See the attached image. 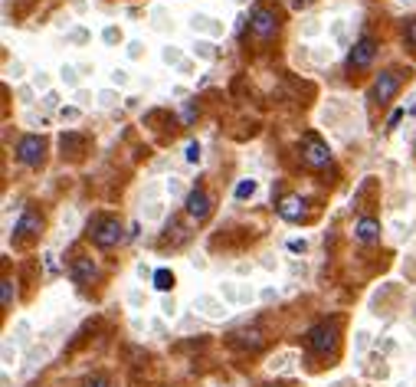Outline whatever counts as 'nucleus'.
<instances>
[{
    "instance_id": "obj_1",
    "label": "nucleus",
    "mask_w": 416,
    "mask_h": 387,
    "mask_svg": "<svg viewBox=\"0 0 416 387\" xmlns=\"http://www.w3.org/2000/svg\"><path fill=\"white\" fill-rule=\"evenodd\" d=\"M92 236H95V243L99 246H115L118 240H122V223H118V220H105Z\"/></svg>"
},
{
    "instance_id": "obj_2",
    "label": "nucleus",
    "mask_w": 416,
    "mask_h": 387,
    "mask_svg": "<svg viewBox=\"0 0 416 387\" xmlns=\"http://www.w3.org/2000/svg\"><path fill=\"white\" fill-rule=\"evenodd\" d=\"M187 214L190 217H197V220H203L210 214V197L203 194V190H190L187 194Z\"/></svg>"
},
{
    "instance_id": "obj_3",
    "label": "nucleus",
    "mask_w": 416,
    "mask_h": 387,
    "mask_svg": "<svg viewBox=\"0 0 416 387\" xmlns=\"http://www.w3.org/2000/svg\"><path fill=\"white\" fill-rule=\"evenodd\" d=\"M332 161V152L324 148L322 142H315V138H308V152H305V164H312V168H324Z\"/></svg>"
},
{
    "instance_id": "obj_4",
    "label": "nucleus",
    "mask_w": 416,
    "mask_h": 387,
    "mask_svg": "<svg viewBox=\"0 0 416 387\" xmlns=\"http://www.w3.org/2000/svg\"><path fill=\"white\" fill-rule=\"evenodd\" d=\"M39 158H43V142H39V138H23V142H20V161L37 164Z\"/></svg>"
},
{
    "instance_id": "obj_5",
    "label": "nucleus",
    "mask_w": 416,
    "mask_h": 387,
    "mask_svg": "<svg viewBox=\"0 0 416 387\" xmlns=\"http://www.w3.org/2000/svg\"><path fill=\"white\" fill-rule=\"evenodd\" d=\"M275 13L272 10H256V20H253V30L259 33V37H269V33H275Z\"/></svg>"
},
{
    "instance_id": "obj_6",
    "label": "nucleus",
    "mask_w": 416,
    "mask_h": 387,
    "mask_svg": "<svg viewBox=\"0 0 416 387\" xmlns=\"http://www.w3.org/2000/svg\"><path fill=\"white\" fill-rule=\"evenodd\" d=\"M334 341V331L328 328V325H322V328H315L312 335H308V345H312L315 351H328Z\"/></svg>"
},
{
    "instance_id": "obj_7",
    "label": "nucleus",
    "mask_w": 416,
    "mask_h": 387,
    "mask_svg": "<svg viewBox=\"0 0 416 387\" xmlns=\"http://www.w3.org/2000/svg\"><path fill=\"white\" fill-rule=\"evenodd\" d=\"M370 56H374V39L364 37L358 43V53H351V66H364V63H370Z\"/></svg>"
},
{
    "instance_id": "obj_8",
    "label": "nucleus",
    "mask_w": 416,
    "mask_h": 387,
    "mask_svg": "<svg viewBox=\"0 0 416 387\" xmlns=\"http://www.w3.org/2000/svg\"><path fill=\"white\" fill-rule=\"evenodd\" d=\"M377 236H380V223H377V220H370V217L358 220V240L370 243V240H377Z\"/></svg>"
},
{
    "instance_id": "obj_9",
    "label": "nucleus",
    "mask_w": 416,
    "mask_h": 387,
    "mask_svg": "<svg viewBox=\"0 0 416 387\" xmlns=\"http://www.w3.org/2000/svg\"><path fill=\"white\" fill-rule=\"evenodd\" d=\"M190 27H194V30H203V33H223V27H220L213 17H207V13H197V17L190 20Z\"/></svg>"
},
{
    "instance_id": "obj_10",
    "label": "nucleus",
    "mask_w": 416,
    "mask_h": 387,
    "mask_svg": "<svg viewBox=\"0 0 416 387\" xmlns=\"http://www.w3.org/2000/svg\"><path fill=\"white\" fill-rule=\"evenodd\" d=\"M397 92V79L390 76V73H380V82H377V99L380 102H387L390 95Z\"/></svg>"
},
{
    "instance_id": "obj_11",
    "label": "nucleus",
    "mask_w": 416,
    "mask_h": 387,
    "mask_svg": "<svg viewBox=\"0 0 416 387\" xmlns=\"http://www.w3.org/2000/svg\"><path fill=\"white\" fill-rule=\"evenodd\" d=\"M73 276H76V283H89L95 276V266L89 263V259H79V263L73 266Z\"/></svg>"
},
{
    "instance_id": "obj_12",
    "label": "nucleus",
    "mask_w": 416,
    "mask_h": 387,
    "mask_svg": "<svg viewBox=\"0 0 416 387\" xmlns=\"http://www.w3.org/2000/svg\"><path fill=\"white\" fill-rule=\"evenodd\" d=\"M197 309H203L207 315H213V319H220V315H223V309L217 305V299H213V295H200V299H197Z\"/></svg>"
},
{
    "instance_id": "obj_13",
    "label": "nucleus",
    "mask_w": 416,
    "mask_h": 387,
    "mask_svg": "<svg viewBox=\"0 0 416 387\" xmlns=\"http://www.w3.org/2000/svg\"><path fill=\"white\" fill-rule=\"evenodd\" d=\"M154 285H158L161 293L174 289V273H168V269H158V273H154Z\"/></svg>"
},
{
    "instance_id": "obj_14",
    "label": "nucleus",
    "mask_w": 416,
    "mask_h": 387,
    "mask_svg": "<svg viewBox=\"0 0 416 387\" xmlns=\"http://www.w3.org/2000/svg\"><path fill=\"white\" fill-rule=\"evenodd\" d=\"M164 217V204L161 200H148L144 204V220H161Z\"/></svg>"
},
{
    "instance_id": "obj_15",
    "label": "nucleus",
    "mask_w": 416,
    "mask_h": 387,
    "mask_svg": "<svg viewBox=\"0 0 416 387\" xmlns=\"http://www.w3.org/2000/svg\"><path fill=\"white\" fill-rule=\"evenodd\" d=\"M164 190H168L170 197H184V194H187V190H184V180H180V178H168V180H164Z\"/></svg>"
},
{
    "instance_id": "obj_16",
    "label": "nucleus",
    "mask_w": 416,
    "mask_h": 387,
    "mask_svg": "<svg viewBox=\"0 0 416 387\" xmlns=\"http://www.w3.org/2000/svg\"><path fill=\"white\" fill-rule=\"evenodd\" d=\"M194 53H197L200 59H213V43H210V39H197V43H194Z\"/></svg>"
},
{
    "instance_id": "obj_17",
    "label": "nucleus",
    "mask_w": 416,
    "mask_h": 387,
    "mask_svg": "<svg viewBox=\"0 0 416 387\" xmlns=\"http://www.w3.org/2000/svg\"><path fill=\"white\" fill-rule=\"evenodd\" d=\"M253 194H256V180H253V178H249V180H239V184H237V197H239V200L253 197Z\"/></svg>"
},
{
    "instance_id": "obj_18",
    "label": "nucleus",
    "mask_w": 416,
    "mask_h": 387,
    "mask_svg": "<svg viewBox=\"0 0 416 387\" xmlns=\"http://www.w3.org/2000/svg\"><path fill=\"white\" fill-rule=\"evenodd\" d=\"M115 102H118V92H115V89H102V92H99V105H102V109H112Z\"/></svg>"
},
{
    "instance_id": "obj_19",
    "label": "nucleus",
    "mask_w": 416,
    "mask_h": 387,
    "mask_svg": "<svg viewBox=\"0 0 416 387\" xmlns=\"http://www.w3.org/2000/svg\"><path fill=\"white\" fill-rule=\"evenodd\" d=\"M328 33H332V37L338 39V43H344V37H348V23H344V20H334Z\"/></svg>"
},
{
    "instance_id": "obj_20",
    "label": "nucleus",
    "mask_w": 416,
    "mask_h": 387,
    "mask_svg": "<svg viewBox=\"0 0 416 387\" xmlns=\"http://www.w3.org/2000/svg\"><path fill=\"white\" fill-rule=\"evenodd\" d=\"M279 210H282V217L295 220V217H298V200H295V197H289V200H285V204H282Z\"/></svg>"
},
{
    "instance_id": "obj_21",
    "label": "nucleus",
    "mask_w": 416,
    "mask_h": 387,
    "mask_svg": "<svg viewBox=\"0 0 416 387\" xmlns=\"http://www.w3.org/2000/svg\"><path fill=\"white\" fill-rule=\"evenodd\" d=\"M59 76H63V82H66V85H79V76H76V69H73V66H63Z\"/></svg>"
},
{
    "instance_id": "obj_22",
    "label": "nucleus",
    "mask_w": 416,
    "mask_h": 387,
    "mask_svg": "<svg viewBox=\"0 0 416 387\" xmlns=\"http://www.w3.org/2000/svg\"><path fill=\"white\" fill-rule=\"evenodd\" d=\"M112 82H115V85H128V82H132V76H128L125 69H115V73H112Z\"/></svg>"
},
{
    "instance_id": "obj_23",
    "label": "nucleus",
    "mask_w": 416,
    "mask_h": 387,
    "mask_svg": "<svg viewBox=\"0 0 416 387\" xmlns=\"http://www.w3.org/2000/svg\"><path fill=\"white\" fill-rule=\"evenodd\" d=\"M187 161H190V164H197V161H200V145L197 142L187 145Z\"/></svg>"
},
{
    "instance_id": "obj_24",
    "label": "nucleus",
    "mask_w": 416,
    "mask_h": 387,
    "mask_svg": "<svg viewBox=\"0 0 416 387\" xmlns=\"http://www.w3.org/2000/svg\"><path fill=\"white\" fill-rule=\"evenodd\" d=\"M161 56H164V63H180V49L168 47V49H164V53H161Z\"/></svg>"
},
{
    "instance_id": "obj_25",
    "label": "nucleus",
    "mask_w": 416,
    "mask_h": 387,
    "mask_svg": "<svg viewBox=\"0 0 416 387\" xmlns=\"http://www.w3.org/2000/svg\"><path fill=\"white\" fill-rule=\"evenodd\" d=\"M33 85H37V89H46L49 76H46V73H37V76H33Z\"/></svg>"
},
{
    "instance_id": "obj_26",
    "label": "nucleus",
    "mask_w": 416,
    "mask_h": 387,
    "mask_svg": "<svg viewBox=\"0 0 416 387\" xmlns=\"http://www.w3.org/2000/svg\"><path fill=\"white\" fill-rule=\"evenodd\" d=\"M79 115H82V112H79L76 105H66V109H63V118H69V122H73V118H79Z\"/></svg>"
},
{
    "instance_id": "obj_27",
    "label": "nucleus",
    "mask_w": 416,
    "mask_h": 387,
    "mask_svg": "<svg viewBox=\"0 0 416 387\" xmlns=\"http://www.w3.org/2000/svg\"><path fill=\"white\" fill-rule=\"evenodd\" d=\"M82 387H108V381H105V378H89Z\"/></svg>"
},
{
    "instance_id": "obj_28",
    "label": "nucleus",
    "mask_w": 416,
    "mask_h": 387,
    "mask_svg": "<svg viewBox=\"0 0 416 387\" xmlns=\"http://www.w3.org/2000/svg\"><path fill=\"white\" fill-rule=\"evenodd\" d=\"M318 30H322V23H305V37H315V33H318Z\"/></svg>"
},
{
    "instance_id": "obj_29",
    "label": "nucleus",
    "mask_w": 416,
    "mask_h": 387,
    "mask_svg": "<svg viewBox=\"0 0 416 387\" xmlns=\"http://www.w3.org/2000/svg\"><path fill=\"white\" fill-rule=\"evenodd\" d=\"M10 76H13V79L23 76V63H13V66H10Z\"/></svg>"
},
{
    "instance_id": "obj_30",
    "label": "nucleus",
    "mask_w": 416,
    "mask_h": 387,
    "mask_svg": "<svg viewBox=\"0 0 416 387\" xmlns=\"http://www.w3.org/2000/svg\"><path fill=\"white\" fill-rule=\"evenodd\" d=\"M128 56H141V43H128Z\"/></svg>"
},
{
    "instance_id": "obj_31",
    "label": "nucleus",
    "mask_w": 416,
    "mask_h": 387,
    "mask_svg": "<svg viewBox=\"0 0 416 387\" xmlns=\"http://www.w3.org/2000/svg\"><path fill=\"white\" fill-rule=\"evenodd\" d=\"M56 99H59L56 92H46V95H43V102H46V105H56Z\"/></svg>"
},
{
    "instance_id": "obj_32",
    "label": "nucleus",
    "mask_w": 416,
    "mask_h": 387,
    "mask_svg": "<svg viewBox=\"0 0 416 387\" xmlns=\"http://www.w3.org/2000/svg\"><path fill=\"white\" fill-rule=\"evenodd\" d=\"M410 39H413V43H416V23H413V27H410Z\"/></svg>"
},
{
    "instance_id": "obj_33",
    "label": "nucleus",
    "mask_w": 416,
    "mask_h": 387,
    "mask_svg": "<svg viewBox=\"0 0 416 387\" xmlns=\"http://www.w3.org/2000/svg\"><path fill=\"white\" fill-rule=\"evenodd\" d=\"M269 387H275V384H269Z\"/></svg>"
}]
</instances>
